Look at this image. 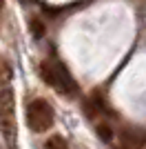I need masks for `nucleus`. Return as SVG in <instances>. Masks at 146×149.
<instances>
[{
  "instance_id": "nucleus-2",
  "label": "nucleus",
  "mask_w": 146,
  "mask_h": 149,
  "mask_svg": "<svg viewBox=\"0 0 146 149\" xmlns=\"http://www.w3.org/2000/svg\"><path fill=\"white\" fill-rule=\"evenodd\" d=\"M53 120H55V111L44 98H33L27 102V125H29V129L42 134V131L51 129Z\"/></svg>"
},
{
  "instance_id": "nucleus-6",
  "label": "nucleus",
  "mask_w": 146,
  "mask_h": 149,
  "mask_svg": "<svg viewBox=\"0 0 146 149\" xmlns=\"http://www.w3.org/2000/svg\"><path fill=\"white\" fill-rule=\"evenodd\" d=\"M31 29H33V33H36V38H40L44 33V25L40 22V20H31Z\"/></svg>"
},
{
  "instance_id": "nucleus-5",
  "label": "nucleus",
  "mask_w": 146,
  "mask_h": 149,
  "mask_svg": "<svg viewBox=\"0 0 146 149\" xmlns=\"http://www.w3.org/2000/svg\"><path fill=\"white\" fill-rule=\"evenodd\" d=\"M95 129H97V136L102 138V140H106V143L113 138V131H111L109 125H102V123H100V125H95Z\"/></svg>"
},
{
  "instance_id": "nucleus-1",
  "label": "nucleus",
  "mask_w": 146,
  "mask_h": 149,
  "mask_svg": "<svg viewBox=\"0 0 146 149\" xmlns=\"http://www.w3.org/2000/svg\"><path fill=\"white\" fill-rule=\"evenodd\" d=\"M40 76L47 85H51L53 89H58L64 96H75L78 93V85L73 80V76L69 74V69L62 62H49L42 60L40 62Z\"/></svg>"
},
{
  "instance_id": "nucleus-3",
  "label": "nucleus",
  "mask_w": 146,
  "mask_h": 149,
  "mask_svg": "<svg viewBox=\"0 0 146 149\" xmlns=\"http://www.w3.org/2000/svg\"><path fill=\"white\" fill-rule=\"evenodd\" d=\"M122 140L124 145L131 149H142L146 145V131H140V129H124L122 131Z\"/></svg>"
},
{
  "instance_id": "nucleus-4",
  "label": "nucleus",
  "mask_w": 146,
  "mask_h": 149,
  "mask_svg": "<svg viewBox=\"0 0 146 149\" xmlns=\"http://www.w3.org/2000/svg\"><path fill=\"white\" fill-rule=\"evenodd\" d=\"M44 149H69V145L62 136H51L47 143H44Z\"/></svg>"
}]
</instances>
